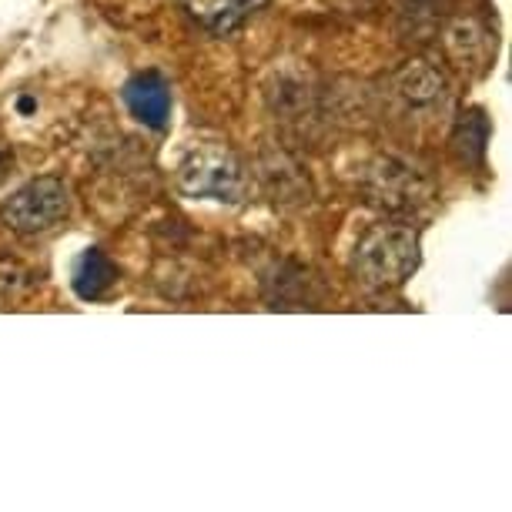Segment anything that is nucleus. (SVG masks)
<instances>
[{"instance_id":"f257e3e1","label":"nucleus","mask_w":512,"mask_h":512,"mask_svg":"<svg viewBox=\"0 0 512 512\" xmlns=\"http://www.w3.org/2000/svg\"><path fill=\"white\" fill-rule=\"evenodd\" d=\"M422 262L419 231L409 225H375L362 235L352 255V272L365 288H402Z\"/></svg>"},{"instance_id":"f03ea898","label":"nucleus","mask_w":512,"mask_h":512,"mask_svg":"<svg viewBox=\"0 0 512 512\" xmlns=\"http://www.w3.org/2000/svg\"><path fill=\"white\" fill-rule=\"evenodd\" d=\"M178 188L188 198L241 205L251 191V178L238 154H231L225 144H195L178 161Z\"/></svg>"},{"instance_id":"7ed1b4c3","label":"nucleus","mask_w":512,"mask_h":512,"mask_svg":"<svg viewBox=\"0 0 512 512\" xmlns=\"http://www.w3.org/2000/svg\"><path fill=\"white\" fill-rule=\"evenodd\" d=\"M67 215H71V188L54 175L27 181L0 208V221L17 235H41L61 225Z\"/></svg>"},{"instance_id":"20e7f679","label":"nucleus","mask_w":512,"mask_h":512,"mask_svg":"<svg viewBox=\"0 0 512 512\" xmlns=\"http://www.w3.org/2000/svg\"><path fill=\"white\" fill-rule=\"evenodd\" d=\"M369 191H372V198L389 211H409L419 205V201H425L422 178L415 175L409 164H399L392 158H382L369 171Z\"/></svg>"},{"instance_id":"39448f33","label":"nucleus","mask_w":512,"mask_h":512,"mask_svg":"<svg viewBox=\"0 0 512 512\" xmlns=\"http://www.w3.org/2000/svg\"><path fill=\"white\" fill-rule=\"evenodd\" d=\"M268 0H181L185 14L208 34H231L248 24Z\"/></svg>"},{"instance_id":"423d86ee","label":"nucleus","mask_w":512,"mask_h":512,"mask_svg":"<svg viewBox=\"0 0 512 512\" xmlns=\"http://www.w3.org/2000/svg\"><path fill=\"white\" fill-rule=\"evenodd\" d=\"M124 104L144 128H164L171 114V91L161 74H138L124 84Z\"/></svg>"},{"instance_id":"0eeeda50","label":"nucleus","mask_w":512,"mask_h":512,"mask_svg":"<svg viewBox=\"0 0 512 512\" xmlns=\"http://www.w3.org/2000/svg\"><path fill=\"white\" fill-rule=\"evenodd\" d=\"M395 91H399V98L415 111L436 108V104L446 101V81H442V74L432 71V67L422 61L409 64L395 77Z\"/></svg>"},{"instance_id":"6e6552de","label":"nucleus","mask_w":512,"mask_h":512,"mask_svg":"<svg viewBox=\"0 0 512 512\" xmlns=\"http://www.w3.org/2000/svg\"><path fill=\"white\" fill-rule=\"evenodd\" d=\"M74 292L84 298V302H98L118 285V265L104 255L101 248H88L74 265Z\"/></svg>"},{"instance_id":"1a4fd4ad","label":"nucleus","mask_w":512,"mask_h":512,"mask_svg":"<svg viewBox=\"0 0 512 512\" xmlns=\"http://www.w3.org/2000/svg\"><path fill=\"white\" fill-rule=\"evenodd\" d=\"M262 181L275 205L278 201H282V205H288V201H295V205L308 201V181L285 154H272V158L262 161Z\"/></svg>"},{"instance_id":"9d476101","label":"nucleus","mask_w":512,"mask_h":512,"mask_svg":"<svg viewBox=\"0 0 512 512\" xmlns=\"http://www.w3.org/2000/svg\"><path fill=\"white\" fill-rule=\"evenodd\" d=\"M486 144H489V118L479 108H469L456 121V131H452V151L459 154V161L482 164Z\"/></svg>"},{"instance_id":"9b49d317","label":"nucleus","mask_w":512,"mask_h":512,"mask_svg":"<svg viewBox=\"0 0 512 512\" xmlns=\"http://www.w3.org/2000/svg\"><path fill=\"white\" fill-rule=\"evenodd\" d=\"M489 47H492L489 34L482 31L476 21H456V24L449 27V51L456 54V61L462 67L486 61Z\"/></svg>"},{"instance_id":"f8f14e48","label":"nucleus","mask_w":512,"mask_h":512,"mask_svg":"<svg viewBox=\"0 0 512 512\" xmlns=\"http://www.w3.org/2000/svg\"><path fill=\"white\" fill-rule=\"evenodd\" d=\"M7 168H11V158H7L4 151H0V181H4V175H7Z\"/></svg>"}]
</instances>
